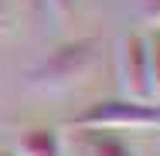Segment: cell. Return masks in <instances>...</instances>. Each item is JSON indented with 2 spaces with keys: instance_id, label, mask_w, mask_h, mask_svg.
Returning <instances> with one entry per match:
<instances>
[{
  "instance_id": "cell-8",
  "label": "cell",
  "mask_w": 160,
  "mask_h": 156,
  "mask_svg": "<svg viewBox=\"0 0 160 156\" xmlns=\"http://www.w3.org/2000/svg\"><path fill=\"white\" fill-rule=\"evenodd\" d=\"M48 7H51L62 21H68V17L75 14V0H48Z\"/></svg>"
},
{
  "instance_id": "cell-2",
  "label": "cell",
  "mask_w": 160,
  "mask_h": 156,
  "mask_svg": "<svg viewBox=\"0 0 160 156\" xmlns=\"http://www.w3.org/2000/svg\"><path fill=\"white\" fill-rule=\"evenodd\" d=\"M75 129H112V132H123V129H160V102L147 98H102L85 105L75 119Z\"/></svg>"
},
{
  "instance_id": "cell-9",
  "label": "cell",
  "mask_w": 160,
  "mask_h": 156,
  "mask_svg": "<svg viewBox=\"0 0 160 156\" xmlns=\"http://www.w3.org/2000/svg\"><path fill=\"white\" fill-rule=\"evenodd\" d=\"M10 31V14H7V0H0V37Z\"/></svg>"
},
{
  "instance_id": "cell-6",
  "label": "cell",
  "mask_w": 160,
  "mask_h": 156,
  "mask_svg": "<svg viewBox=\"0 0 160 156\" xmlns=\"http://www.w3.org/2000/svg\"><path fill=\"white\" fill-rule=\"evenodd\" d=\"M147 58H150V85H153V98H160V27L147 34Z\"/></svg>"
},
{
  "instance_id": "cell-4",
  "label": "cell",
  "mask_w": 160,
  "mask_h": 156,
  "mask_svg": "<svg viewBox=\"0 0 160 156\" xmlns=\"http://www.w3.org/2000/svg\"><path fill=\"white\" fill-rule=\"evenodd\" d=\"M78 132H82V146L89 156H140L133 149V143L112 129H78Z\"/></svg>"
},
{
  "instance_id": "cell-3",
  "label": "cell",
  "mask_w": 160,
  "mask_h": 156,
  "mask_svg": "<svg viewBox=\"0 0 160 156\" xmlns=\"http://www.w3.org/2000/svg\"><path fill=\"white\" fill-rule=\"evenodd\" d=\"M116 71H119V88L123 98H153L150 85V58H147V34L133 31L123 34L116 44Z\"/></svg>"
},
{
  "instance_id": "cell-5",
  "label": "cell",
  "mask_w": 160,
  "mask_h": 156,
  "mask_svg": "<svg viewBox=\"0 0 160 156\" xmlns=\"http://www.w3.org/2000/svg\"><path fill=\"white\" fill-rule=\"evenodd\" d=\"M17 153L21 156H62L65 153L62 132L51 129V125H31V129H24Z\"/></svg>"
},
{
  "instance_id": "cell-7",
  "label": "cell",
  "mask_w": 160,
  "mask_h": 156,
  "mask_svg": "<svg viewBox=\"0 0 160 156\" xmlns=\"http://www.w3.org/2000/svg\"><path fill=\"white\" fill-rule=\"evenodd\" d=\"M140 14H143L147 24L160 27V0H140Z\"/></svg>"
},
{
  "instance_id": "cell-10",
  "label": "cell",
  "mask_w": 160,
  "mask_h": 156,
  "mask_svg": "<svg viewBox=\"0 0 160 156\" xmlns=\"http://www.w3.org/2000/svg\"><path fill=\"white\" fill-rule=\"evenodd\" d=\"M0 156H21V153H17V149H3Z\"/></svg>"
},
{
  "instance_id": "cell-1",
  "label": "cell",
  "mask_w": 160,
  "mask_h": 156,
  "mask_svg": "<svg viewBox=\"0 0 160 156\" xmlns=\"http://www.w3.org/2000/svg\"><path fill=\"white\" fill-rule=\"evenodd\" d=\"M99 58V41L96 37H72V41H62L44 61H38L28 71L24 85L38 95H58L68 92L72 85H78L89 68L96 64Z\"/></svg>"
}]
</instances>
